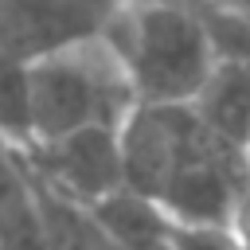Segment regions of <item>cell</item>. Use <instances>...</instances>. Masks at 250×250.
I'll use <instances>...</instances> for the list:
<instances>
[{
    "label": "cell",
    "mask_w": 250,
    "mask_h": 250,
    "mask_svg": "<svg viewBox=\"0 0 250 250\" xmlns=\"http://www.w3.org/2000/svg\"><path fill=\"white\" fill-rule=\"evenodd\" d=\"M246 160H250V141H246Z\"/></svg>",
    "instance_id": "obj_14"
},
{
    "label": "cell",
    "mask_w": 250,
    "mask_h": 250,
    "mask_svg": "<svg viewBox=\"0 0 250 250\" xmlns=\"http://www.w3.org/2000/svg\"><path fill=\"white\" fill-rule=\"evenodd\" d=\"M117 4H152V0H117Z\"/></svg>",
    "instance_id": "obj_11"
},
{
    "label": "cell",
    "mask_w": 250,
    "mask_h": 250,
    "mask_svg": "<svg viewBox=\"0 0 250 250\" xmlns=\"http://www.w3.org/2000/svg\"><path fill=\"white\" fill-rule=\"evenodd\" d=\"M230 230L238 234V246H242V250H250V188L242 191V199H238V207H234Z\"/></svg>",
    "instance_id": "obj_10"
},
{
    "label": "cell",
    "mask_w": 250,
    "mask_h": 250,
    "mask_svg": "<svg viewBox=\"0 0 250 250\" xmlns=\"http://www.w3.org/2000/svg\"><path fill=\"white\" fill-rule=\"evenodd\" d=\"M102 35L121 55L137 105H188L219 66L215 43L191 0L121 4Z\"/></svg>",
    "instance_id": "obj_2"
},
{
    "label": "cell",
    "mask_w": 250,
    "mask_h": 250,
    "mask_svg": "<svg viewBox=\"0 0 250 250\" xmlns=\"http://www.w3.org/2000/svg\"><path fill=\"white\" fill-rule=\"evenodd\" d=\"M117 8V0H0V55L27 62L59 43L102 31Z\"/></svg>",
    "instance_id": "obj_5"
},
{
    "label": "cell",
    "mask_w": 250,
    "mask_h": 250,
    "mask_svg": "<svg viewBox=\"0 0 250 250\" xmlns=\"http://www.w3.org/2000/svg\"><path fill=\"white\" fill-rule=\"evenodd\" d=\"M199 4H223V0H199Z\"/></svg>",
    "instance_id": "obj_13"
},
{
    "label": "cell",
    "mask_w": 250,
    "mask_h": 250,
    "mask_svg": "<svg viewBox=\"0 0 250 250\" xmlns=\"http://www.w3.org/2000/svg\"><path fill=\"white\" fill-rule=\"evenodd\" d=\"M27 184H31V195H35V211H39L47 250H121L117 238L105 230V223L94 215L90 203L51 188L35 172H27Z\"/></svg>",
    "instance_id": "obj_6"
},
{
    "label": "cell",
    "mask_w": 250,
    "mask_h": 250,
    "mask_svg": "<svg viewBox=\"0 0 250 250\" xmlns=\"http://www.w3.org/2000/svg\"><path fill=\"white\" fill-rule=\"evenodd\" d=\"M234 4H238V8H246V12H250V0H234Z\"/></svg>",
    "instance_id": "obj_12"
},
{
    "label": "cell",
    "mask_w": 250,
    "mask_h": 250,
    "mask_svg": "<svg viewBox=\"0 0 250 250\" xmlns=\"http://www.w3.org/2000/svg\"><path fill=\"white\" fill-rule=\"evenodd\" d=\"M0 250H47L27 172L8 141H0Z\"/></svg>",
    "instance_id": "obj_8"
},
{
    "label": "cell",
    "mask_w": 250,
    "mask_h": 250,
    "mask_svg": "<svg viewBox=\"0 0 250 250\" xmlns=\"http://www.w3.org/2000/svg\"><path fill=\"white\" fill-rule=\"evenodd\" d=\"M27 109L31 141H51L86 125L121 129L137 94L113 43L94 31L27 59Z\"/></svg>",
    "instance_id": "obj_3"
},
{
    "label": "cell",
    "mask_w": 250,
    "mask_h": 250,
    "mask_svg": "<svg viewBox=\"0 0 250 250\" xmlns=\"http://www.w3.org/2000/svg\"><path fill=\"white\" fill-rule=\"evenodd\" d=\"M90 207L105 223V230L117 238L121 250H176V242H172L176 219L160 203L145 199L141 191H133V188L121 184L117 191L102 195Z\"/></svg>",
    "instance_id": "obj_7"
},
{
    "label": "cell",
    "mask_w": 250,
    "mask_h": 250,
    "mask_svg": "<svg viewBox=\"0 0 250 250\" xmlns=\"http://www.w3.org/2000/svg\"><path fill=\"white\" fill-rule=\"evenodd\" d=\"M172 242L176 250H242L238 234L223 223H176Z\"/></svg>",
    "instance_id": "obj_9"
},
{
    "label": "cell",
    "mask_w": 250,
    "mask_h": 250,
    "mask_svg": "<svg viewBox=\"0 0 250 250\" xmlns=\"http://www.w3.org/2000/svg\"><path fill=\"white\" fill-rule=\"evenodd\" d=\"M125 188L160 203L176 223L230 227L250 188L246 148L215 133L195 105H137L121 125Z\"/></svg>",
    "instance_id": "obj_1"
},
{
    "label": "cell",
    "mask_w": 250,
    "mask_h": 250,
    "mask_svg": "<svg viewBox=\"0 0 250 250\" xmlns=\"http://www.w3.org/2000/svg\"><path fill=\"white\" fill-rule=\"evenodd\" d=\"M12 152L20 156V164L27 172H35L51 188H59V191H66L82 203H98L102 195H109L125 184L121 129L86 125V129L51 137V141L12 145Z\"/></svg>",
    "instance_id": "obj_4"
}]
</instances>
